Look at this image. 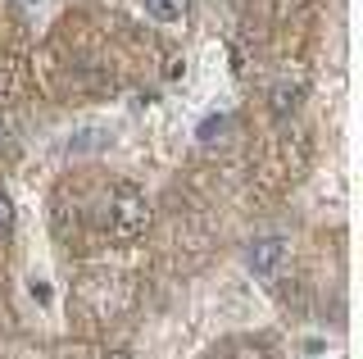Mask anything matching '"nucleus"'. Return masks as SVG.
<instances>
[{
	"instance_id": "f257e3e1",
	"label": "nucleus",
	"mask_w": 363,
	"mask_h": 359,
	"mask_svg": "<svg viewBox=\"0 0 363 359\" xmlns=\"http://www.w3.org/2000/svg\"><path fill=\"white\" fill-rule=\"evenodd\" d=\"M150 223V205L136 182H113L105 192V232L113 241H136Z\"/></svg>"
},
{
	"instance_id": "f03ea898",
	"label": "nucleus",
	"mask_w": 363,
	"mask_h": 359,
	"mask_svg": "<svg viewBox=\"0 0 363 359\" xmlns=\"http://www.w3.org/2000/svg\"><path fill=\"white\" fill-rule=\"evenodd\" d=\"M286 255H291V241L281 237V232H268V237L250 241L245 264H250V273H255V277H277V268L286 264Z\"/></svg>"
},
{
	"instance_id": "7ed1b4c3",
	"label": "nucleus",
	"mask_w": 363,
	"mask_h": 359,
	"mask_svg": "<svg viewBox=\"0 0 363 359\" xmlns=\"http://www.w3.org/2000/svg\"><path fill=\"white\" fill-rule=\"evenodd\" d=\"M300 100H304V87H300V82H277V87L268 92L272 118H291L295 109H300Z\"/></svg>"
},
{
	"instance_id": "20e7f679",
	"label": "nucleus",
	"mask_w": 363,
	"mask_h": 359,
	"mask_svg": "<svg viewBox=\"0 0 363 359\" xmlns=\"http://www.w3.org/2000/svg\"><path fill=\"white\" fill-rule=\"evenodd\" d=\"M191 9V0H145V14L155 18V23H182Z\"/></svg>"
},
{
	"instance_id": "39448f33",
	"label": "nucleus",
	"mask_w": 363,
	"mask_h": 359,
	"mask_svg": "<svg viewBox=\"0 0 363 359\" xmlns=\"http://www.w3.org/2000/svg\"><path fill=\"white\" fill-rule=\"evenodd\" d=\"M223 132H227V114H209V118L200 123V132H196V137H200L204 145H213V141L223 137Z\"/></svg>"
},
{
	"instance_id": "423d86ee",
	"label": "nucleus",
	"mask_w": 363,
	"mask_h": 359,
	"mask_svg": "<svg viewBox=\"0 0 363 359\" xmlns=\"http://www.w3.org/2000/svg\"><path fill=\"white\" fill-rule=\"evenodd\" d=\"M5 232H14V200L0 192V237H5Z\"/></svg>"
},
{
	"instance_id": "0eeeda50",
	"label": "nucleus",
	"mask_w": 363,
	"mask_h": 359,
	"mask_svg": "<svg viewBox=\"0 0 363 359\" xmlns=\"http://www.w3.org/2000/svg\"><path fill=\"white\" fill-rule=\"evenodd\" d=\"M105 141H109L105 132H82V137L73 141V150H96V145H105Z\"/></svg>"
},
{
	"instance_id": "6e6552de",
	"label": "nucleus",
	"mask_w": 363,
	"mask_h": 359,
	"mask_svg": "<svg viewBox=\"0 0 363 359\" xmlns=\"http://www.w3.org/2000/svg\"><path fill=\"white\" fill-rule=\"evenodd\" d=\"M304 350H309V355H323V350H327V341H318V336H309V341H304Z\"/></svg>"
},
{
	"instance_id": "1a4fd4ad",
	"label": "nucleus",
	"mask_w": 363,
	"mask_h": 359,
	"mask_svg": "<svg viewBox=\"0 0 363 359\" xmlns=\"http://www.w3.org/2000/svg\"><path fill=\"white\" fill-rule=\"evenodd\" d=\"M9 132H14V128H9V118H5V114H0V145H5V141H9Z\"/></svg>"
}]
</instances>
